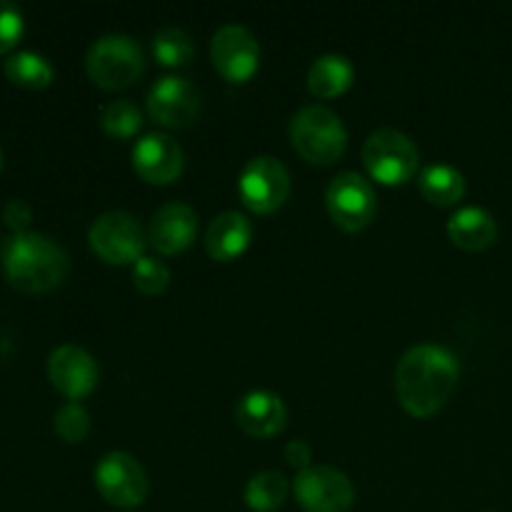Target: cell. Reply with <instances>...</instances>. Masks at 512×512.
Listing matches in <instances>:
<instances>
[{"instance_id": "obj_1", "label": "cell", "mask_w": 512, "mask_h": 512, "mask_svg": "<svg viewBox=\"0 0 512 512\" xmlns=\"http://www.w3.org/2000/svg\"><path fill=\"white\" fill-rule=\"evenodd\" d=\"M460 378L455 353L438 343L410 345L395 368V393L408 413L433 415L453 395Z\"/></svg>"}, {"instance_id": "obj_2", "label": "cell", "mask_w": 512, "mask_h": 512, "mask_svg": "<svg viewBox=\"0 0 512 512\" xmlns=\"http://www.w3.org/2000/svg\"><path fill=\"white\" fill-rule=\"evenodd\" d=\"M3 273L23 293H45L68 278L70 258L63 245L43 233H15L3 248Z\"/></svg>"}, {"instance_id": "obj_3", "label": "cell", "mask_w": 512, "mask_h": 512, "mask_svg": "<svg viewBox=\"0 0 512 512\" xmlns=\"http://www.w3.org/2000/svg\"><path fill=\"white\" fill-rule=\"evenodd\" d=\"M290 140L310 163H333L348 145V130L333 108L308 103L290 118Z\"/></svg>"}, {"instance_id": "obj_4", "label": "cell", "mask_w": 512, "mask_h": 512, "mask_svg": "<svg viewBox=\"0 0 512 512\" xmlns=\"http://www.w3.org/2000/svg\"><path fill=\"white\" fill-rule=\"evenodd\" d=\"M85 68L90 78L103 88H123L143 73V48L128 33H105L90 43L85 53Z\"/></svg>"}, {"instance_id": "obj_5", "label": "cell", "mask_w": 512, "mask_h": 512, "mask_svg": "<svg viewBox=\"0 0 512 512\" xmlns=\"http://www.w3.org/2000/svg\"><path fill=\"white\" fill-rule=\"evenodd\" d=\"M420 150L398 128H378L363 143V163L380 183H405L418 170Z\"/></svg>"}, {"instance_id": "obj_6", "label": "cell", "mask_w": 512, "mask_h": 512, "mask_svg": "<svg viewBox=\"0 0 512 512\" xmlns=\"http://www.w3.org/2000/svg\"><path fill=\"white\" fill-rule=\"evenodd\" d=\"M88 238L95 253L108 263H135L143 255L148 235L133 213L108 210L93 220Z\"/></svg>"}, {"instance_id": "obj_7", "label": "cell", "mask_w": 512, "mask_h": 512, "mask_svg": "<svg viewBox=\"0 0 512 512\" xmlns=\"http://www.w3.org/2000/svg\"><path fill=\"white\" fill-rule=\"evenodd\" d=\"M95 488L108 503L133 508L148 495V473L135 455L110 450L95 465Z\"/></svg>"}, {"instance_id": "obj_8", "label": "cell", "mask_w": 512, "mask_h": 512, "mask_svg": "<svg viewBox=\"0 0 512 512\" xmlns=\"http://www.w3.org/2000/svg\"><path fill=\"white\" fill-rule=\"evenodd\" d=\"M238 193L255 213H270L288 200L290 173L275 155H255L243 165Z\"/></svg>"}, {"instance_id": "obj_9", "label": "cell", "mask_w": 512, "mask_h": 512, "mask_svg": "<svg viewBox=\"0 0 512 512\" xmlns=\"http://www.w3.org/2000/svg\"><path fill=\"white\" fill-rule=\"evenodd\" d=\"M295 498L308 512H345L355 500V485L333 465H310L293 483Z\"/></svg>"}, {"instance_id": "obj_10", "label": "cell", "mask_w": 512, "mask_h": 512, "mask_svg": "<svg viewBox=\"0 0 512 512\" xmlns=\"http://www.w3.org/2000/svg\"><path fill=\"white\" fill-rule=\"evenodd\" d=\"M325 203L335 223L345 230L365 228L378 210L373 185L355 170H343L330 180L325 190Z\"/></svg>"}, {"instance_id": "obj_11", "label": "cell", "mask_w": 512, "mask_h": 512, "mask_svg": "<svg viewBox=\"0 0 512 512\" xmlns=\"http://www.w3.org/2000/svg\"><path fill=\"white\" fill-rule=\"evenodd\" d=\"M210 58L223 78L240 83V80H248L258 68L260 45L250 28L240 23H225L215 30Z\"/></svg>"}, {"instance_id": "obj_12", "label": "cell", "mask_w": 512, "mask_h": 512, "mask_svg": "<svg viewBox=\"0 0 512 512\" xmlns=\"http://www.w3.org/2000/svg\"><path fill=\"white\" fill-rule=\"evenodd\" d=\"M148 110L158 123L170 125V128L188 125L200 110L198 85L178 73L163 75L150 85Z\"/></svg>"}, {"instance_id": "obj_13", "label": "cell", "mask_w": 512, "mask_h": 512, "mask_svg": "<svg viewBox=\"0 0 512 512\" xmlns=\"http://www.w3.org/2000/svg\"><path fill=\"white\" fill-rule=\"evenodd\" d=\"M50 383L68 395L70 400H78L88 395L98 383V363L85 348L73 343L58 345L48 358Z\"/></svg>"}, {"instance_id": "obj_14", "label": "cell", "mask_w": 512, "mask_h": 512, "mask_svg": "<svg viewBox=\"0 0 512 512\" xmlns=\"http://www.w3.org/2000/svg\"><path fill=\"white\" fill-rule=\"evenodd\" d=\"M185 163L183 148L168 133H145L133 145V165L148 183H170L180 175Z\"/></svg>"}, {"instance_id": "obj_15", "label": "cell", "mask_w": 512, "mask_h": 512, "mask_svg": "<svg viewBox=\"0 0 512 512\" xmlns=\"http://www.w3.org/2000/svg\"><path fill=\"white\" fill-rule=\"evenodd\" d=\"M198 230V215L188 203L168 200L153 213L148 228V240L160 253H178L188 248Z\"/></svg>"}, {"instance_id": "obj_16", "label": "cell", "mask_w": 512, "mask_h": 512, "mask_svg": "<svg viewBox=\"0 0 512 512\" xmlns=\"http://www.w3.org/2000/svg\"><path fill=\"white\" fill-rule=\"evenodd\" d=\"M235 420L245 433L268 438V435L283 430L285 420H288V408L273 390H250L235 405Z\"/></svg>"}, {"instance_id": "obj_17", "label": "cell", "mask_w": 512, "mask_h": 512, "mask_svg": "<svg viewBox=\"0 0 512 512\" xmlns=\"http://www.w3.org/2000/svg\"><path fill=\"white\" fill-rule=\"evenodd\" d=\"M253 238V225L248 215L238 210H225L210 220L205 230V248L215 260H230L243 253Z\"/></svg>"}, {"instance_id": "obj_18", "label": "cell", "mask_w": 512, "mask_h": 512, "mask_svg": "<svg viewBox=\"0 0 512 512\" xmlns=\"http://www.w3.org/2000/svg\"><path fill=\"white\" fill-rule=\"evenodd\" d=\"M448 233L455 245L465 250H483L498 238V223L493 215L478 205L458 208L448 220Z\"/></svg>"}, {"instance_id": "obj_19", "label": "cell", "mask_w": 512, "mask_h": 512, "mask_svg": "<svg viewBox=\"0 0 512 512\" xmlns=\"http://www.w3.org/2000/svg\"><path fill=\"white\" fill-rule=\"evenodd\" d=\"M355 78V68L345 55L325 53L313 60L308 70V85L320 98H333L350 88Z\"/></svg>"}, {"instance_id": "obj_20", "label": "cell", "mask_w": 512, "mask_h": 512, "mask_svg": "<svg viewBox=\"0 0 512 512\" xmlns=\"http://www.w3.org/2000/svg\"><path fill=\"white\" fill-rule=\"evenodd\" d=\"M418 185L425 198L440 205H453L465 195L463 173L448 163L425 165L418 175Z\"/></svg>"}, {"instance_id": "obj_21", "label": "cell", "mask_w": 512, "mask_h": 512, "mask_svg": "<svg viewBox=\"0 0 512 512\" xmlns=\"http://www.w3.org/2000/svg\"><path fill=\"white\" fill-rule=\"evenodd\" d=\"M8 80H13L15 85H23V88H45L53 80V65L45 55L35 53V50H20L13 53L3 65Z\"/></svg>"}, {"instance_id": "obj_22", "label": "cell", "mask_w": 512, "mask_h": 512, "mask_svg": "<svg viewBox=\"0 0 512 512\" xmlns=\"http://www.w3.org/2000/svg\"><path fill=\"white\" fill-rule=\"evenodd\" d=\"M288 495V478L280 470H260L245 485V503L258 512L280 508Z\"/></svg>"}, {"instance_id": "obj_23", "label": "cell", "mask_w": 512, "mask_h": 512, "mask_svg": "<svg viewBox=\"0 0 512 512\" xmlns=\"http://www.w3.org/2000/svg\"><path fill=\"white\" fill-rule=\"evenodd\" d=\"M153 53L163 65H185L193 58V38L178 25H165L153 35Z\"/></svg>"}, {"instance_id": "obj_24", "label": "cell", "mask_w": 512, "mask_h": 512, "mask_svg": "<svg viewBox=\"0 0 512 512\" xmlns=\"http://www.w3.org/2000/svg\"><path fill=\"white\" fill-rule=\"evenodd\" d=\"M140 123H143V115L133 100H113L100 113V125L105 133L115 135V138H128L140 128Z\"/></svg>"}, {"instance_id": "obj_25", "label": "cell", "mask_w": 512, "mask_h": 512, "mask_svg": "<svg viewBox=\"0 0 512 512\" xmlns=\"http://www.w3.org/2000/svg\"><path fill=\"white\" fill-rule=\"evenodd\" d=\"M90 430V415L78 400H68L55 413V433L68 443H80Z\"/></svg>"}, {"instance_id": "obj_26", "label": "cell", "mask_w": 512, "mask_h": 512, "mask_svg": "<svg viewBox=\"0 0 512 512\" xmlns=\"http://www.w3.org/2000/svg\"><path fill=\"white\" fill-rule=\"evenodd\" d=\"M133 280L138 285V290L143 293L155 295L160 290L168 288L170 283V268L163 260L153 258V255H140L133 263Z\"/></svg>"}, {"instance_id": "obj_27", "label": "cell", "mask_w": 512, "mask_h": 512, "mask_svg": "<svg viewBox=\"0 0 512 512\" xmlns=\"http://www.w3.org/2000/svg\"><path fill=\"white\" fill-rule=\"evenodd\" d=\"M23 13L10 0H0V53H8L23 35Z\"/></svg>"}, {"instance_id": "obj_28", "label": "cell", "mask_w": 512, "mask_h": 512, "mask_svg": "<svg viewBox=\"0 0 512 512\" xmlns=\"http://www.w3.org/2000/svg\"><path fill=\"white\" fill-rule=\"evenodd\" d=\"M3 218H5V223L15 230V233H28V225H30V220H33V210H30V205L25 203V200L13 198L5 203Z\"/></svg>"}, {"instance_id": "obj_29", "label": "cell", "mask_w": 512, "mask_h": 512, "mask_svg": "<svg viewBox=\"0 0 512 512\" xmlns=\"http://www.w3.org/2000/svg\"><path fill=\"white\" fill-rule=\"evenodd\" d=\"M285 458H288L290 465L305 470L310 468V458H313V453H310V445L305 443V440H290V443L285 445Z\"/></svg>"}, {"instance_id": "obj_30", "label": "cell", "mask_w": 512, "mask_h": 512, "mask_svg": "<svg viewBox=\"0 0 512 512\" xmlns=\"http://www.w3.org/2000/svg\"><path fill=\"white\" fill-rule=\"evenodd\" d=\"M0 165H3V153H0Z\"/></svg>"}]
</instances>
